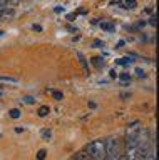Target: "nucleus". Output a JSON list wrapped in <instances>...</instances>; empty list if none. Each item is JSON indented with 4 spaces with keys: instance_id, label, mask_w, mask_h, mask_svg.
Returning <instances> with one entry per match:
<instances>
[{
    "instance_id": "1",
    "label": "nucleus",
    "mask_w": 159,
    "mask_h": 160,
    "mask_svg": "<svg viewBox=\"0 0 159 160\" xmlns=\"http://www.w3.org/2000/svg\"><path fill=\"white\" fill-rule=\"evenodd\" d=\"M86 152L89 153V157L94 158V160H106L107 155H106V143H104L102 138H97L94 142L87 143L86 145Z\"/></svg>"
},
{
    "instance_id": "2",
    "label": "nucleus",
    "mask_w": 159,
    "mask_h": 160,
    "mask_svg": "<svg viewBox=\"0 0 159 160\" xmlns=\"http://www.w3.org/2000/svg\"><path fill=\"white\" fill-rule=\"evenodd\" d=\"M106 143V155L109 157V160H119L121 157V150H119V142L116 137H107L104 140Z\"/></svg>"
},
{
    "instance_id": "3",
    "label": "nucleus",
    "mask_w": 159,
    "mask_h": 160,
    "mask_svg": "<svg viewBox=\"0 0 159 160\" xmlns=\"http://www.w3.org/2000/svg\"><path fill=\"white\" fill-rule=\"evenodd\" d=\"M149 153H151V147H149V143H147V142H144V143H139V145H137V158L144 160Z\"/></svg>"
},
{
    "instance_id": "4",
    "label": "nucleus",
    "mask_w": 159,
    "mask_h": 160,
    "mask_svg": "<svg viewBox=\"0 0 159 160\" xmlns=\"http://www.w3.org/2000/svg\"><path fill=\"white\" fill-rule=\"evenodd\" d=\"M76 55H77V60H79V63H81V67H82L84 70H87V67H89V62H87V58L84 57V53L77 52Z\"/></svg>"
},
{
    "instance_id": "5",
    "label": "nucleus",
    "mask_w": 159,
    "mask_h": 160,
    "mask_svg": "<svg viewBox=\"0 0 159 160\" xmlns=\"http://www.w3.org/2000/svg\"><path fill=\"white\" fill-rule=\"evenodd\" d=\"M91 157H89V153L86 152V150H81V152H77L76 155H74V160H89Z\"/></svg>"
},
{
    "instance_id": "6",
    "label": "nucleus",
    "mask_w": 159,
    "mask_h": 160,
    "mask_svg": "<svg viewBox=\"0 0 159 160\" xmlns=\"http://www.w3.org/2000/svg\"><path fill=\"white\" fill-rule=\"evenodd\" d=\"M99 25H101L102 30H106V32H114V25L109 23V22H99Z\"/></svg>"
},
{
    "instance_id": "7",
    "label": "nucleus",
    "mask_w": 159,
    "mask_h": 160,
    "mask_svg": "<svg viewBox=\"0 0 159 160\" xmlns=\"http://www.w3.org/2000/svg\"><path fill=\"white\" fill-rule=\"evenodd\" d=\"M132 60H134V55L132 57H124V58H119L117 60V65H129V63H132Z\"/></svg>"
},
{
    "instance_id": "8",
    "label": "nucleus",
    "mask_w": 159,
    "mask_h": 160,
    "mask_svg": "<svg viewBox=\"0 0 159 160\" xmlns=\"http://www.w3.org/2000/svg\"><path fill=\"white\" fill-rule=\"evenodd\" d=\"M136 0H124L122 2V7L124 8H136Z\"/></svg>"
},
{
    "instance_id": "9",
    "label": "nucleus",
    "mask_w": 159,
    "mask_h": 160,
    "mask_svg": "<svg viewBox=\"0 0 159 160\" xmlns=\"http://www.w3.org/2000/svg\"><path fill=\"white\" fill-rule=\"evenodd\" d=\"M49 112H50V110H49V107H47V105H44V107H40V108L37 110L39 117H45V115H47Z\"/></svg>"
},
{
    "instance_id": "10",
    "label": "nucleus",
    "mask_w": 159,
    "mask_h": 160,
    "mask_svg": "<svg viewBox=\"0 0 159 160\" xmlns=\"http://www.w3.org/2000/svg\"><path fill=\"white\" fill-rule=\"evenodd\" d=\"M10 117L12 118H19V117H20V110H19V108H12L10 110Z\"/></svg>"
},
{
    "instance_id": "11",
    "label": "nucleus",
    "mask_w": 159,
    "mask_h": 160,
    "mask_svg": "<svg viewBox=\"0 0 159 160\" xmlns=\"http://www.w3.org/2000/svg\"><path fill=\"white\" fill-rule=\"evenodd\" d=\"M47 157V150H39L37 152V160H44Z\"/></svg>"
},
{
    "instance_id": "12",
    "label": "nucleus",
    "mask_w": 159,
    "mask_h": 160,
    "mask_svg": "<svg viewBox=\"0 0 159 160\" xmlns=\"http://www.w3.org/2000/svg\"><path fill=\"white\" fill-rule=\"evenodd\" d=\"M91 62H92L94 65H97V67H101V65L104 63V60H102V58H99V57H94V58L91 60Z\"/></svg>"
},
{
    "instance_id": "13",
    "label": "nucleus",
    "mask_w": 159,
    "mask_h": 160,
    "mask_svg": "<svg viewBox=\"0 0 159 160\" xmlns=\"http://www.w3.org/2000/svg\"><path fill=\"white\" fill-rule=\"evenodd\" d=\"M149 25H152V27H156V25H157V18H156V13H154L152 17L149 18Z\"/></svg>"
},
{
    "instance_id": "14",
    "label": "nucleus",
    "mask_w": 159,
    "mask_h": 160,
    "mask_svg": "<svg viewBox=\"0 0 159 160\" xmlns=\"http://www.w3.org/2000/svg\"><path fill=\"white\" fill-rule=\"evenodd\" d=\"M119 78H121L122 82H129V80H131V77H129L127 73H121V75H119Z\"/></svg>"
},
{
    "instance_id": "15",
    "label": "nucleus",
    "mask_w": 159,
    "mask_h": 160,
    "mask_svg": "<svg viewBox=\"0 0 159 160\" xmlns=\"http://www.w3.org/2000/svg\"><path fill=\"white\" fill-rule=\"evenodd\" d=\"M20 0H7V7H13V5H17Z\"/></svg>"
},
{
    "instance_id": "16",
    "label": "nucleus",
    "mask_w": 159,
    "mask_h": 160,
    "mask_svg": "<svg viewBox=\"0 0 159 160\" xmlns=\"http://www.w3.org/2000/svg\"><path fill=\"white\" fill-rule=\"evenodd\" d=\"M54 98H56V100H62L64 95H62L61 92H54Z\"/></svg>"
},
{
    "instance_id": "17",
    "label": "nucleus",
    "mask_w": 159,
    "mask_h": 160,
    "mask_svg": "<svg viewBox=\"0 0 159 160\" xmlns=\"http://www.w3.org/2000/svg\"><path fill=\"white\" fill-rule=\"evenodd\" d=\"M144 160H157V157H156V152H154V153H149V155H147V157L144 158Z\"/></svg>"
},
{
    "instance_id": "18",
    "label": "nucleus",
    "mask_w": 159,
    "mask_h": 160,
    "mask_svg": "<svg viewBox=\"0 0 159 160\" xmlns=\"http://www.w3.org/2000/svg\"><path fill=\"white\" fill-rule=\"evenodd\" d=\"M144 25H146V22H137L136 25H134V27H136V30H141V28L144 27Z\"/></svg>"
},
{
    "instance_id": "19",
    "label": "nucleus",
    "mask_w": 159,
    "mask_h": 160,
    "mask_svg": "<svg viewBox=\"0 0 159 160\" xmlns=\"http://www.w3.org/2000/svg\"><path fill=\"white\" fill-rule=\"evenodd\" d=\"M24 102L25 103H34V97H24Z\"/></svg>"
},
{
    "instance_id": "20",
    "label": "nucleus",
    "mask_w": 159,
    "mask_h": 160,
    "mask_svg": "<svg viewBox=\"0 0 159 160\" xmlns=\"http://www.w3.org/2000/svg\"><path fill=\"white\" fill-rule=\"evenodd\" d=\"M7 7V0H0V10H3Z\"/></svg>"
},
{
    "instance_id": "21",
    "label": "nucleus",
    "mask_w": 159,
    "mask_h": 160,
    "mask_svg": "<svg viewBox=\"0 0 159 160\" xmlns=\"http://www.w3.org/2000/svg\"><path fill=\"white\" fill-rule=\"evenodd\" d=\"M44 138H50V130H44Z\"/></svg>"
},
{
    "instance_id": "22",
    "label": "nucleus",
    "mask_w": 159,
    "mask_h": 160,
    "mask_svg": "<svg viewBox=\"0 0 159 160\" xmlns=\"http://www.w3.org/2000/svg\"><path fill=\"white\" fill-rule=\"evenodd\" d=\"M32 28L35 30V32H42V27H40V25H37V23H35V25H32Z\"/></svg>"
},
{
    "instance_id": "23",
    "label": "nucleus",
    "mask_w": 159,
    "mask_h": 160,
    "mask_svg": "<svg viewBox=\"0 0 159 160\" xmlns=\"http://www.w3.org/2000/svg\"><path fill=\"white\" fill-rule=\"evenodd\" d=\"M54 12H56V13H62L64 12V7H56V8H54Z\"/></svg>"
},
{
    "instance_id": "24",
    "label": "nucleus",
    "mask_w": 159,
    "mask_h": 160,
    "mask_svg": "<svg viewBox=\"0 0 159 160\" xmlns=\"http://www.w3.org/2000/svg\"><path fill=\"white\" fill-rule=\"evenodd\" d=\"M136 75H137V77H142V75H144V72H142L141 68H136Z\"/></svg>"
},
{
    "instance_id": "25",
    "label": "nucleus",
    "mask_w": 159,
    "mask_h": 160,
    "mask_svg": "<svg viewBox=\"0 0 159 160\" xmlns=\"http://www.w3.org/2000/svg\"><path fill=\"white\" fill-rule=\"evenodd\" d=\"M92 47H102V42H99V40H97V42L92 43Z\"/></svg>"
},
{
    "instance_id": "26",
    "label": "nucleus",
    "mask_w": 159,
    "mask_h": 160,
    "mask_svg": "<svg viewBox=\"0 0 159 160\" xmlns=\"http://www.w3.org/2000/svg\"><path fill=\"white\" fill-rule=\"evenodd\" d=\"M111 77H112V78H116V77H117V73L114 72V70H111Z\"/></svg>"
},
{
    "instance_id": "27",
    "label": "nucleus",
    "mask_w": 159,
    "mask_h": 160,
    "mask_svg": "<svg viewBox=\"0 0 159 160\" xmlns=\"http://www.w3.org/2000/svg\"><path fill=\"white\" fill-rule=\"evenodd\" d=\"M119 160H127V158H126V155H124V153H121V157H119Z\"/></svg>"
},
{
    "instance_id": "28",
    "label": "nucleus",
    "mask_w": 159,
    "mask_h": 160,
    "mask_svg": "<svg viewBox=\"0 0 159 160\" xmlns=\"http://www.w3.org/2000/svg\"><path fill=\"white\" fill-rule=\"evenodd\" d=\"M2 35H3V32H2V30H0V37H2Z\"/></svg>"
},
{
    "instance_id": "29",
    "label": "nucleus",
    "mask_w": 159,
    "mask_h": 160,
    "mask_svg": "<svg viewBox=\"0 0 159 160\" xmlns=\"http://www.w3.org/2000/svg\"><path fill=\"white\" fill-rule=\"evenodd\" d=\"M0 95H2V93H0Z\"/></svg>"
}]
</instances>
